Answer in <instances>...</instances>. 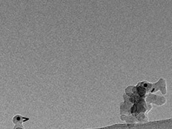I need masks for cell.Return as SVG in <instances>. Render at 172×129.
<instances>
[{"label": "cell", "instance_id": "cell-1", "mask_svg": "<svg viewBox=\"0 0 172 129\" xmlns=\"http://www.w3.org/2000/svg\"><path fill=\"white\" fill-rule=\"evenodd\" d=\"M26 120H28V118L22 117V116H19V115H17V116H14L13 120H12V121H13V122L15 124H22V122L26 121Z\"/></svg>", "mask_w": 172, "mask_h": 129}, {"label": "cell", "instance_id": "cell-2", "mask_svg": "<svg viewBox=\"0 0 172 129\" xmlns=\"http://www.w3.org/2000/svg\"><path fill=\"white\" fill-rule=\"evenodd\" d=\"M14 129H24V128H19V127H17V128H14Z\"/></svg>", "mask_w": 172, "mask_h": 129}]
</instances>
